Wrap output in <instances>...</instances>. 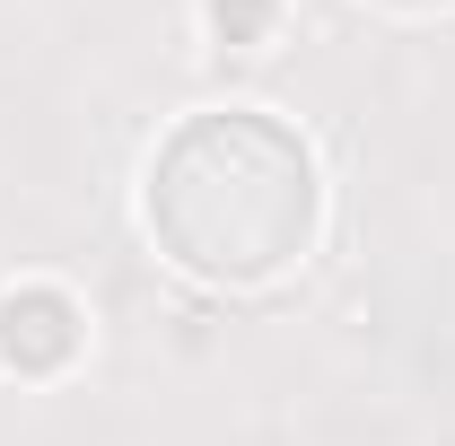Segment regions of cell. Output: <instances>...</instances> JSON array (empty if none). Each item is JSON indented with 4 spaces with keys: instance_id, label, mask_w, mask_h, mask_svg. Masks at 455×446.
<instances>
[{
    "instance_id": "obj_3",
    "label": "cell",
    "mask_w": 455,
    "mask_h": 446,
    "mask_svg": "<svg viewBox=\"0 0 455 446\" xmlns=\"http://www.w3.org/2000/svg\"><path fill=\"white\" fill-rule=\"evenodd\" d=\"M272 18H281V0H211L220 44H272Z\"/></svg>"
},
{
    "instance_id": "obj_4",
    "label": "cell",
    "mask_w": 455,
    "mask_h": 446,
    "mask_svg": "<svg viewBox=\"0 0 455 446\" xmlns=\"http://www.w3.org/2000/svg\"><path fill=\"white\" fill-rule=\"evenodd\" d=\"M403 9H438V0H403Z\"/></svg>"
},
{
    "instance_id": "obj_2",
    "label": "cell",
    "mask_w": 455,
    "mask_h": 446,
    "mask_svg": "<svg viewBox=\"0 0 455 446\" xmlns=\"http://www.w3.org/2000/svg\"><path fill=\"white\" fill-rule=\"evenodd\" d=\"M79 341H88V315H79L70 289L27 280V289L0 298V368L9 377H61L79 359Z\"/></svg>"
},
{
    "instance_id": "obj_1",
    "label": "cell",
    "mask_w": 455,
    "mask_h": 446,
    "mask_svg": "<svg viewBox=\"0 0 455 446\" xmlns=\"http://www.w3.org/2000/svg\"><path fill=\"white\" fill-rule=\"evenodd\" d=\"M140 211H149V236L167 263H184L193 280H220V289H254L315 245L324 184L281 114L220 106L184 114L158 140Z\"/></svg>"
}]
</instances>
